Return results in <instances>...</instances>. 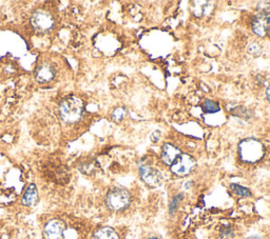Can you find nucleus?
Listing matches in <instances>:
<instances>
[{"instance_id":"obj_1","label":"nucleus","mask_w":270,"mask_h":239,"mask_svg":"<svg viewBox=\"0 0 270 239\" xmlns=\"http://www.w3.org/2000/svg\"><path fill=\"white\" fill-rule=\"evenodd\" d=\"M84 112V102L75 96L64 98L59 105V114L63 122H78Z\"/></svg>"},{"instance_id":"obj_2","label":"nucleus","mask_w":270,"mask_h":239,"mask_svg":"<svg viewBox=\"0 0 270 239\" xmlns=\"http://www.w3.org/2000/svg\"><path fill=\"white\" fill-rule=\"evenodd\" d=\"M240 156L246 163H256L262 159L264 155L263 144L254 139L243 140L240 145Z\"/></svg>"},{"instance_id":"obj_3","label":"nucleus","mask_w":270,"mask_h":239,"mask_svg":"<svg viewBox=\"0 0 270 239\" xmlns=\"http://www.w3.org/2000/svg\"><path fill=\"white\" fill-rule=\"evenodd\" d=\"M130 202H131L130 193L127 190L120 188H116L111 192H109V194L107 195L106 198L107 206L114 211H120L126 209L130 205Z\"/></svg>"},{"instance_id":"obj_4","label":"nucleus","mask_w":270,"mask_h":239,"mask_svg":"<svg viewBox=\"0 0 270 239\" xmlns=\"http://www.w3.org/2000/svg\"><path fill=\"white\" fill-rule=\"evenodd\" d=\"M195 166L193 157L188 154H181L171 166V171L179 176H185L190 173Z\"/></svg>"},{"instance_id":"obj_5","label":"nucleus","mask_w":270,"mask_h":239,"mask_svg":"<svg viewBox=\"0 0 270 239\" xmlns=\"http://www.w3.org/2000/svg\"><path fill=\"white\" fill-rule=\"evenodd\" d=\"M31 23L35 30L39 32H48L53 28L54 19L49 13L44 11H37L31 18Z\"/></svg>"},{"instance_id":"obj_6","label":"nucleus","mask_w":270,"mask_h":239,"mask_svg":"<svg viewBox=\"0 0 270 239\" xmlns=\"http://www.w3.org/2000/svg\"><path fill=\"white\" fill-rule=\"evenodd\" d=\"M140 173L142 179L152 188L158 187L163 182V176L160 172L148 165H142L140 167Z\"/></svg>"},{"instance_id":"obj_7","label":"nucleus","mask_w":270,"mask_h":239,"mask_svg":"<svg viewBox=\"0 0 270 239\" xmlns=\"http://www.w3.org/2000/svg\"><path fill=\"white\" fill-rule=\"evenodd\" d=\"M270 25V13L268 12H260L252 19V30L253 32L260 36L265 37L268 35Z\"/></svg>"},{"instance_id":"obj_8","label":"nucleus","mask_w":270,"mask_h":239,"mask_svg":"<svg viewBox=\"0 0 270 239\" xmlns=\"http://www.w3.org/2000/svg\"><path fill=\"white\" fill-rule=\"evenodd\" d=\"M64 231V223L61 220L53 219L49 221L44 229L46 239H61Z\"/></svg>"},{"instance_id":"obj_9","label":"nucleus","mask_w":270,"mask_h":239,"mask_svg":"<svg viewBox=\"0 0 270 239\" xmlns=\"http://www.w3.org/2000/svg\"><path fill=\"white\" fill-rule=\"evenodd\" d=\"M55 76V69L51 63H43L38 66V69L36 70V81L38 83L46 84L51 82L52 79Z\"/></svg>"},{"instance_id":"obj_10","label":"nucleus","mask_w":270,"mask_h":239,"mask_svg":"<svg viewBox=\"0 0 270 239\" xmlns=\"http://www.w3.org/2000/svg\"><path fill=\"white\" fill-rule=\"evenodd\" d=\"M181 154L182 152L180 149L170 143H166L163 145V151H161V161L168 166H172Z\"/></svg>"},{"instance_id":"obj_11","label":"nucleus","mask_w":270,"mask_h":239,"mask_svg":"<svg viewBox=\"0 0 270 239\" xmlns=\"http://www.w3.org/2000/svg\"><path fill=\"white\" fill-rule=\"evenodd\" d=\"M37 199H38V193H37L36 185L32 183L29 185V188L26 189V191L24 192L21 202H22V205L31 207L37 203Z\"/></svg>"},{"instance_id":"obj_12","label":"nucleus","mask_w":270,"mask_h":239,"mask_svg":"<svg viewBox=\"0 0 270 239\" xmlns=\"http://www.w3.org/2000/svg\"><path fill=\"white\" fill-rule=\"evenodd\" d=\"M92 239H119L117 233L111 228H102L93 235Z\"/></svg>"},{"instance_id":"obj_13","label":"nucleus","mask_w":270,"mask_h":239,"mask_svg":"<svg viewBox=\"0 0 270 239\" xmlns=\"http://www.w3.org/2000/svg\"><path fill=\"white\" fill-rule=\"evenodd\" d=\"M230 188H231V190L233 191V193L237 194V195H239V196H242V197H248V196L251 195V192H250L247 188L242 187V185H240V184H235V183H233V184L230 185Z\"/></svg>"},{"instance_id":"obj_14","label":"nucleus","mask_w":270,"mask_h":239,"mask_svg":"<svg viewBox=\"0 0 270 239\" xmlns=\"http://www.w3.org/2000/svg\"><path fill=\"white\" fill-rule=\"evenodd\" d=\"M203 107H204V110H205L206 113H215V112H219L220 111L219 104L215 103L212 100H209V99L205 100L204 105H203Z\"/></svg>"},{"instance_id":"obj_15","label":"nucleus","mask_w":270,"mask_h":239,"mask_svg":"<svg viewBox=\"0 0 270 239\" xmlns=\"http://www.w3.org/2000/svg\"><path fill=\"white\" fill-rule=\"evenodd\" d=\"M125 114H126V110H125L124 108H118V109H116V110L113 112L112 117H113L114 121H116V122H120L121 119L124 118Z\"/></svg>"},{"instance_id":"obj_16","label":"nucleus","mask_w":270,"mask_h":239,"mask_svg":"<svg viewBox=\"0 0 270 239\" xmlns=\"http://www.w3.org/2000/svg\"><path fill=\"white\" fill-rule=\"evenodd\" d=\"M182 198H183V195H181V194L178 195V196H175V197L173 198V201H172V203H171V205H170V213H174L175 210L178 209L179 204H180L181 201H182Z\"/></svg>"},{"instance_id":"obj_17","label":"nucleus","mask_w":270,"mask_h":239,"mask_svg":"<svg viewBox=\"0 0 270 239\" xmlns=\"http://www.w3.org/2000/svg\"><path fill=\"white\" fill-rule=\"evenodd\" d=\"M266 96H267V99H268V101L270 102V87L267 89V91H266Z\"/></svg>"},{"instance_id":"obj_18","label":"nucleus","mask_w":270,"mask_h":239,"mask_svg":"<svg viewBox=\"0 0 270 239\" xmlns=\"http://www.w3.org/2000/svg\"><path fill=\"white\" fill-rule=\"evenodd\" d=\"M248 239H263L261 237H258V236H252V237H249Z\"/></svg>"},{"instance_id":"obj_19","label":"nucleus","mask_w":270,"mask_h":239,"mask_svg":"<svg viewBox=\"0 0 270 239\" xmlns=\"http://www.w3.org/2000/svg\"><path fill=\"white\" fill-rule=\"evenodd\" d=\"M148 239H157L156 237H150V238H148Z\"/></svg>"},{"instance_id":"obj_20","label":"nucleus","mask_w":270,"mask_h":239,"mask_svg":"<svg viewBox=\"0 0 270 239\" xmlns=\"http://www.w3.org/2000/svg\"><path fill=\"white\" fill-rule=\"evenodd\" d=\"M268 34L270 35V25H269V31H268Z\"/></svg>"}]
</instances>
